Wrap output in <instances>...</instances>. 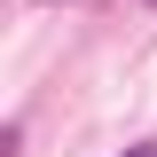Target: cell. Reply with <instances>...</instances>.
<instances>
[{
	"label": "cell",
	"mask_w": 157,
	"mask_h": 157,
	"mask_svg": "<svg viewBox=\"0 0 157 157\" xmlns=\"http://www.w3.org/2000/svg\"><path fill=\"white\" fill-rule=\"evenodd\" d=\"M126 157H157V141H134V149H126Z\"/></svg>",
	"instance_id": "obj_1"
}]
</instances>
